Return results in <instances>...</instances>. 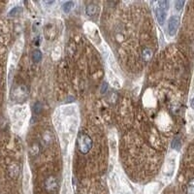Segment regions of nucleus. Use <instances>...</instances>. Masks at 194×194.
I'll use <instances>...</instances> for the list:
<instances>
[{
	"label": "nucleus",
	"instance_id": "10",
	"mask_svg": "<svg viewBox=\"0 0 194 194\" xmlns=\"http://www.w3.org/2000/svg\"><path fill=\"white\" fill-rule=\"evenodd\" d=\"M175 5H176L177 10H182L183 6L184 5V1H176Z\"/></svg>",
	"mask_w": 194,
	"mask_h": 194
},
{
	"label": "nucleus",
	"instance_id": "5",
	"mask_svg": "<svg viewBox=\"0 0 194 194\" xmlns=\"http://www.w3.org/2000/svg\"><path fill=\"white\" fill-rule=\"evenodd\" d=\"M32 59L34 62H39L42 60V53L41 51L39 50H35L32 54Z\"/></svg>",
	"mask_w": 194,
	"mask_h": 194
},
{
	"label": "nucleus",
	"instance_id": "12",
	"mask_svg": "<svg viewBox=\"0 0 194 194\" xmlns=\"http://www.w3.org/2000/svg\"><path fill=\"white\" fill-rule=\"evenodd\" d=\"M107 88H108V87H107V84L106 83H104L102 85V88H101V92L102 93H105L106 92V90H107Z\"/></svg>",
	"mask_w": 194,
	"mask_h": 194
},
{
	"label": "nucleus",
	"instance_id": "6",
	"mask_svg": "<svg viewBox=\"0 0 194 194\" xmlns=\"http://www.w3.org/2000/svg\"><path fill=\"white\" fill-rule=\"evenodd\" d=\"M98 11V8L97 6L95 5H93V4H91V5H88L87 7V14L88 16H92V15H95L96 13Z\"/></svg>",
	"mask_w": 194,
	"mask_h": 194
},
{
	"label": "nucleus",
	"instance_id": "8",
	"mask_svg": "<svg viewBox=\"0 0 194 194\" xmlns=\"http://www.w3.org/2000/svg\"><path fill=\"white\" fill-rule=\"evenodd\" d=\"M42 111V105L40 102H37L35 103V105H34V114L35 115H39L41 113Z\"/></svg>",
	"mask_w": 194,
	"mask_h": 194
},
{
	"label": "nucleus",
	"instance_id": "13",
	"mask_svg": "<svg viewBox=\"0 0 194 194\" xmlns=\"http://www.w3.org/2000/svg\"><path fill=\"white\" fill-rule=\"evenodd\" d=\"M190 106H191V107L193 108V109H194V98H193L192 100L190 101Z\"/></svg>",
	"mask_w": 194,
	"mask_h": 194
},
{
	"label": "nucleus",
	"instance_id": "9",
	"mask_svg": "<svg viewBox=\"0 0 194 194\" xmlns=\"http://www.w3.org/2000/svg\"><path fill=\"white\" fill-rule=\"evenodd\" d=\"M187 193L188 194H194V180H190L187 184Z\"/></svg>",
	"mask_w": 194,
	"mask_h": 194
},
{
	"label": "nucleus",
	"instance_id": "4",
	"mask_svg": "<svg viewBox=\"0 0 194 194\" xmlns=\"http://www.w3.org/2000/svg\"><path fill=\"white\" fill-rule=\"evenodd\" d=\"M45 188L48 192H54L57 189V180L54 177H49L45 182Z\"/></svg>",
	"mask_w": 194,
	"mask_h": 194
},
{
	"label": "nucleus",
	"instance_id": "7",
	"mask_svg": "<svg viewBox=\"0 0 194 194\" xmlns=\"http://www.w3.org/2000/svg\"><path fill=\"white\" fill-rule=\"evenodd\" d=\"M73 7H74V2H73V1H67V2H65L63 4L62 9L65 13H69L71 11V9Z\"/></svg>",
	"mask_w": 194,
	"mask_h": 194
},
{
	"label": "nucleus",
	"instance_id": "2",
	"mask_svg": "<svg viewBox=\"0 0 194 194\" xmlns=\"http://www.w3.org/2000/svg\"><path fill=\"white\" fill-rule=\"evenodd\" d=\"M157 7L155 9V14H156V18L158 23L162 24L166 20L167 17V11L169 8V2L168 1H159L157 2Z\"/></svg>",
	"mask_w": 194,
	"mask_h": 194
},
{
	"label": "nucleus",
	"instance_id": "1",
	"mask_svg": "<svg viewBox=\"0 0 194 194\" xmlns=\"http://www.w3.org/2000/svg\"><path fill=\"white\" fill-rule=\"evenodd\" d=\"M77 146H78V149H79L80 152L85 154L88 153L90 149L92 146V140L87 133H80L79 136H78V139H77Z\"/></svg>",
	"mask_w": 194,
	"mask_h": 194
},
{
	"label": "nucleus",
	"instance_id": "11",
	"mask_svg": "<svg viewBox=\"0 0 194 194\" xmlns=\"http://www.w3.org/2000/svg\"><path fill=\"white\" fill-rule=\"evenodd\" d=\"M172 146H173V148H174V149H179V148H180V140H179V139H175V140H174V142H173V144H172Z\"/></svg>",
	"mask_w": 194,
	"mask_h": 194
},
{
	"label": "nucleus",
	"instance_id": "3",
	"mask_svg": "<svg viewBox=\"0 0 194 194\" xmlns=\"http://www.w3.org/2000/svg\"><path fill=\"white\" fill-rule=\"evenodd\" d=\"M179 24H180L179 17H177V16L171 17L170 20H169V23H168V31H169V34L171 36H174L177 33Z\"/></svg>",
	"mask_w": 194,
	"mask_h": 194
}]
</instances>
